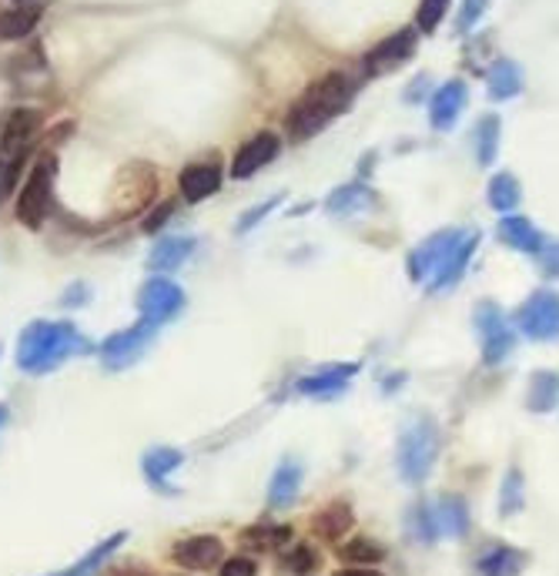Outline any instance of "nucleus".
Returning <instances> with one entry per match:
<instances>
[{
  "label": "nucleus",
  "instance_id": "obj_42",
  "mask_svg": "<svg viewBox=\"0 0 559 576\" xmlns=\"http://www.w3.org/2000/svg\"><path fill=\"white\" fill-rule=\"evenodd\" d=\"M285 566H288L295 576H311V569H315V553H311L308 546H295V550L288 553Z\"/></svg>",
  "mask_w": 559,
  "mask_h": 576
},
{
  "label": "nucleus",
  "instance_id": "obj_1",
  "mask_svg": "<svg viewBox=\"0 0 559 576\" xmlns=\"http://www.w3.org/2000/svg\"><path fill=\"white\" fill-rule=\"evenodd\" d=\"M95 346L77 325L64 318H37L18 339V369L28 376H47L61 369L70 356H88Z\"/></svg>",
  "mask_w": 559,
  "mask_h": 576
},
{
  "label": "nucleus",
  "instance_id": "obj_21",
  "mask_svg": "<svg viewBox=\"0 0 559 576\" xmlns=\"http://www.w3.org/2000/svg\"><path fill=\"white\" fill-rule=\"evenodd\" d=\"M375 205V195L365 182H349L342 188H336L329 198H326V211L332 218H352V215H362Z\"/></svg>",
  "mask_w": 559,
  "mask_h": 576
},
{
  "label": "nucleus",
  "instance_id": "obj_30",
  "mask_svg": "<svg viewBox=\"0 0 559 576\" xmlns=\"http://www.w3.org/2000/svg\"><path fill=\"white\" fill-rule=\"evenodd\" d=\"M486 198H490V205H493L496 211L509 215L513 208H519V202H523V188H519L516 175H509V172H500V175H493Z\"/></svg>",
  "mask_w": 559,
  "mask_h": 576
},
{
  "label": "nucleus",
  "instance_id": "obj_40",
  "mask_svg": "<svg viewBox=\"0 0 559 576\" xmlns=\"http://www.w3.org/2000/svg\"><path fill=\"white\" fill-rule=\"evenodd\" d=\"M500 325H506V318H503V312H500L496 302H479L475 305V328H479V336L496 333Z\"/></svg>",
  "mask_w": 559,
  "mask_h": 576
},
{
  "label": "nucleus",
  "instance_id": "obj_37",
  "mask_svg": "<svg viewBox=\"0 0 559 576\" xmlns=\"http://www.w3.org/2000/svg\"><path fill=\"white\" fill-rule=\"evenodd\" d=\"M24 157H11V154H0V205H4L11 198V192L18 188L21 182V172H24Z\"/></svg>",
  "mask_w": 559,
  "mask_h": 576
},
{
  "label": "nucleus",
  "instance_id": "obj_9",
  "mask_svg": "<svg viewBox=\"0 0 559 576\" xmlns=\"http://www.w3.org/2000/svg\"><path fill=\"white\" fill-rule=\"evenodd\" d=\"M465 235H469V231H462V228H446V231L429 235V238L419 244V249L409 256V279H413V282L436 279V272L442 269V262L465 241Z\"/></svg>",
  "mask_w": 559,
  "mask_h": 576
},
{
  "label": "nucleus",
  "instance_id": "obj_49",
  "mask_svg": "<svg viewBox=\"0 0 559 576\" xmlns=\"http://www.w3.org/2000/svg\"><path fill=\"white\" fill-rule=\"evenodd\" d=\"M114 576H141V573H134V569H121V573H114Z\"/></svg>",
  "mask_w": 559,
  "mask_h": 576
},
{
  "label": "nucleus",
  "instance_id": "obj_15",
  "mask_svg": "<svg viewBox=\"0 0 559 576\" xmlns=\"http://www.w3.org/2000/svg\"><path fill=\"white\" fill-rule=\"evenodd\" d=\"M195 249H198V241L191 235H165V238L154 241V249L147 256V269L151 272H175L191 259Z\"/></svg>",
  "mask_w": 559,
  "mask_h": 576
},
{
  "label": "nucleus",
  "instance_id": "obj_13",
  "mask_svg": "<svg viewBox=\"0 0 559 576\" xmlns=\"http://www.w3.org/2000/svg\"><path fill=\"white\" fill-rule=\"evenodd\" d=\"M469 105V88L465 80H446V85L432 95V105H429V118H432V128L436 131H452L456 121L462 118Z\"/></svg>",
  "mask_w": 559,
  "mask_h": 576
},
{
  "label": "nucleus",
  "instance_id": "obj_26",
  "mask_svg": "<svg viewBox=\"0 0 559 576\" xmlns=\"http://www.w3.org/2000/svg\"><path fill=\"white\" fill-rule=\"evenodd\" d=\"M41 21V8L37 4H18L11 11L0 14V41H21L28 37Z\"/></svg>",
  "mask_w": 559,
  "mask_h": 576
},
{
  "label": "nucleus",
  "instance_id": "obj_8",
  "mask_svg": "<svg viewBox=\"0 0 559 576\" xmlns=\"http://www.w3.org/2000/svg\"><path fill=\"white\" fill-rule=\"evenodd\" d=\"M141 318L154 322V325H165L172 322L182 308H185V292L172 282V279H162V275H154L141 285L138 298H134Z\"/></svg>",
  "mask_w": 559,
  "mask_h": 576
},
{
  "label": "nucleus",
  "instance_id": "obj_39",
  "mask_svg": "<svg viewBox=\"0 0 559 576\" xmlns=\"http://www.w3.org/2000/svg\"><path fill=\"white\" fill-rule=\"evenodd\" d=\"M486 11H490V0H462L459 18H456V34H469L479 21H483Z\"/></svg>",
  "mask_w": 559,
  "mask_h": 576
},
{
  "label": "nucleus",
  "instance_id": "obj_5",
  "mask_svg": "<svg viewBox=\"0 0 559 576\" xmlns=\"http://www.w3.org/2000/svg\"><path fill=\"white\" fill-rule=\"evenodd\" d=\"M54 172H57V161L54 157H41L24 188H21V198H18V221L28 225V228H41L44 218L51 215V188H54Z\"/></svg>",
  "mask_w": 559,
  "mask_h": 576
},
{
  "label": "nucleus",
  "instance_id": "obj_17",
  "mask_svg": "<svg viewBox=\"0 0 559 576\" xmlns=\"http://www.w3.org/2000/svg\"><path fill=\"white\" fill-rule=\"evenodd\" d=\"M355 372H359V366L355 362H346V366H326V369H318V372H311V376H305V379H298V392L302 395H336V392H342L352 379H355Z\"/></svg>",
  "mask_w": 559,
  "mask_h": 576
},
{
  "label": "nucleus",
  "instance_id": "obj_47",
  "mask_svg": "<svg viewBox=\"0 0 559 576\" xmlns=\"http://www.w3.org/2000/svg\"><path fill=\"white\" fill-rule=\"evenodd\" d=\"M336 576H382L379 569H339Z\"/></svg>",
  "mask_w": 559,
  "mask_h": 576
},
{
  "label": "nucleus",
  "instance_id": "obj_46",
  "mask_svg": "<svg viewBox=\"0 0 559 576\" xmlns=\"http://www.w3.org/2000/svg\"><path fill=\"white\" fill-rule=\"evenodd\" d=\"M91 298V289L88 285H70V292L61 295V305L64 308H74V305H85Z\"/></svg>",
  "mask_w": 559,
  "mask_h": 576
},
{
  "label": "nucleus",
  "instance_id": "obj_14",
  "mask_svg": "<svg viewBox=\"0 0 559 576\" xmlns=\"http://www.w3.org/2000/svg\"><path fill=\"white\" fill-rule=\"evenodd\" d=\"M221 556H224V543L218 536H188V540L175 543V550H172V559L195 573L215 569L221 563Z\"/></svg>",
  "mask_w": 559,
  "mask_h": 576
},
{
  "label": "nucleus",
  "instance_id": "obj_43",
  "mask_svg": "<svg viewBox=\"0 0 559 576\" xmlns=\"http://www.w3.org/2000/svg\"><path fill=\"white\" fill-rule=\"evenodd\" d=\"M172 211H175V205L172 202H162V205H154L147 215H144V221H141V228L147 231V235H154V231H162L165 228V221L172 218Z\"/></svg>",
  "mask_w": 559,
  "mask_h": 576
},
{
  "label": "nucleus",
  "instance_id": "obj_22",
  "mask_svg": "<svg viewBox=\"0 0 559 576\" xmlns=\"http://www.w3.org/2000/svg\"><path fill=\"white\" fill-rule=\"evenodd\" d=\"M486 91L493 101H509L523 91V67L509 57L493 61V67L486 70Z\"/></svg>",
  "mask_w": 559,
  "mask_h": 576
},
{
  "label": "nucleus",
  "instance_id": "obj_11",
  "mask_svg": "<svg viewBox=\"0 0 559 576\" xmlns=\"http://www.w3.org/2000/svg\"><path fill=\"white\" fill-rule=\"evenodd\" d=\"M278 148H282L278 134H272V131L255 134L252 141H245L242 148H238V154H234V161H231V178H234V182H245V178H252L255 172H262V169H265V164H272V161H275Z\"/></svg>",
  "mask_w": 559,
  "mask_h": 576
},
{
  "label": "nucleus",
  "instance_id": "obj_4",
  "mask_svg": "<svg viewBox=\"0 0 559 576\" xmlns=\"http://www.w3.org/2000/svg\"><path fill=\"white\" fill-rule=\"evenodd\" d=\"M154 195H157V172L147 161H131L114 178L111 205L118 215H131V211L147 208L154 202Z\"/></svg>",
  "mask_w": 559,
  "mask_h": 576
},
{
  "label": "nucleus",
  "instance_id": "obj_38",
  "mask_svg": "<svg viewBox=\"0 0 559 576\" xmlns=\"http://www.w3.org/2000/svg\"><path fill=\"white\" fill-rule=\"evenodd\" d=\"M446 11H449V0H419V11H416V28H419L423 34H432V31H436V28L442 24Z\"/></svg>",
  "mask_w": 559,
  "mask_h": 576
},
{
  "label": "nucleus",
  "instance_id": "obj_2",
  "mask_svg": "<svg viewBox=\"0 0 559 576\" xmlns=\"http://www.w3.org/2000/svg\"><path fill=\"white\" fill-rule=\"evenodd\" d=\"M355 91H359V85H355L352 74L329 70L322 80H315V85L295 101V108L285 115L288 138L292 141H308L311 134H318L332 118H339L352 105Z\"/></svg>",
  "mask_w": 559,
  "mask_h": 576
},
{
  "label": "nucleus",
  "instance_id": "obj_25",
  "mask_svg": "<svg viewBox=\"0 0 559 576\" xmlns=\"http://www.w3.org/2000/svg\"><path fill=\"white\" fill-rule=\"evenodd\" d=\"M523 566H526V553L513 546H496L475 563L479 576H519Z\"/></svg>",
  "mask_w": 559,
  "mask_h": 576
},
{
  "label": "nucleus",
  "instance_id": "obj_24",
  "mask_svg": "<svg viewBox=\"0 0 559 576\" xmlns=\"http://www.w3.org/2000/svg\"><path fill=\"white\" fill-rule=\"evenodd\" d=\"M475 244H479V235L475 231H469L465 235V241L459 244V249L442 262V269L436 272V279H432V289L429 292H446V289H452L462 275H465V269H469V259H472V252H475Z\"/></svg>",
  "mask_w": 559,
  "mask_h": 576
},
{
  "label": "nucleus",
  "instance_id": "obj_41",
  "mask_svg": "<svg viewBox=\"0 0 559 576\" xmlns=\"http://www.w3.org/2000/svg\"><path fill=\"white\" fill-rule=\"evenodd\" d=\"M285 202V195H272L268 202H262V205H255L252 211H245L242 218H238V235H245V231H252L262 218H268L278 205Z\"/></svg>",
  "mask_w": 559,
  "mask_h": 576
},
{
  "label": "nucleus",
  "instance_id": "obj_28",
  "mask_svg": "<svg viewBox=\"0 0 559 576\" xmlns=\"http://www.w3.org/2000/svg\"><path fill=\"white\" fill-rule=\"evenodd\" d=\"M436 520H439V530L449 533V536H465L469 533V507L462 497H442L439 507H436Z\"/></svg>",
  "mask_w": 559,
  "mask_h": 576
},
{
  "label": "nucleus",
  "instance_id": "obj_35",
  "mask_svg": "<svg viewBox=\"0 0 559 576\" xmlns=\"http://www.w3.org/2000/svg\"><path fill=\"white\" fill-rule=\"evenodd\" d=\"M242 540L255 550H275V546H285L292 540V530L288 526H252L242 533Z\"/></svg>",
  "mask_w": 559,
  "mask_h": 576
},
{
  "label": "nucleus",
  "instance_id": "obj_33",
  "mask_svg": "<svg viewBox=\"0 0 559 576\" xmlns=\"http://www.w3.org/2000/svg\"><path fill=\"white\" fill-rule=\"evenodd\" d=\"M513 349H516V336H513L509 325H500L496 333L483 336V359H486L490 366H500Z\"/></svg>",
  "mask_w": 559,
  "mask_h": 576
},
{
  "label": "nucleus",
  "instance_id": "obj_10",
  "mask_svg": "<svg viewBox=\"0 0 559 576\" xmlns=\"http://www.w3.org/2000/svg\"><path fill=\"white\" fill-rule=\"evenodd\" d=\"M416 54V31H395L388 34L382 44H375L369 54H365V74L369 77H382L388 70H395L398 64H406L409 57Z\"/></svg>",
  "mask_w": 559,
  "mask_h": 576
},
{
  "label": "nucleus",
  "instance_id": "obj_20",
  "mask_svg": "<svg viewBox=\"0 0 559 576\" xmlns=\"http://www.w3.org/2000/svg\"><path fill=\"white\" fill-rule=\"evenodd\" d=\"M178 185H182L185 202H205V198H211L221 188V172H218L215 161L211 164L208 161L188 164V169L178 175Z\"/></svg>",
  "mask_w": 559,
  "mask_h": 576
},
{
  "label": "nucleus",
  "instance_id": "obj_12",
  "mask_svg": "<svg viewBox=\"0 0 559 576\" xmlns=\"http://www.w3.org/2000/svg\"><path fill=\"white\" fill-rule=\"evenodd\" d=\"M41 124H44V115L37 108H18L8 118L4 131H0V154H11V157L28 154V148L37 138Z\"/></svg>",
  "mask_w": 559,
  "mask_h": 576
},
{
  "label": "nucleus",
  "instance_id": "obj_45",
  "mask_svg": "<svg viewBox=\"0 0 559 576\" xmlns=\"http://www.w3.org/2000/svg\"><path fill=\"white\" fill-rule=\"evenodd\" d=\"M255 563L249 559V556H234V559H224L221 563V569H218V576H255Z\"/></svg>",
  "mask_w": 559,
  "mask_h": 576
},
{
  "label": "nucleus",
  "instance_id": "obj_36",
  "mask_svg": "<svg viewBox=\"0 0 559 576\" xmlns=\"http://www.w3.org/2000/svg\"><path fill=\"white\" fill-rule=\"evenodd\" d=\"M339 556L349 559V563H379L385 556V550L375 540H369V536H355L346 546H339Z\"/></svg>",
  "mask_w": 559,
  "mask_h": 576
},
{
  "label": "nucleus",
  "instance_id": "obj_31",
  "mask_svg": "<svg viewBox=\"0 0 559 576\" xmlns=\"http://www.w3.org/2000/svg\"><path fill=\"white\" fill-rule=\"evenodd\" d=\"M526 507V482H523V472L513 466L506 476H503V489H500V517H516L523 513Z\"/></svg>",
  "mask_w": 559,
  "mask_h": 576
},
{
  "label": "nucleus",
  "instance_id": "obj_44",
  "mask_svg": "<svg viewBox=\"0 0 559 576\" xmlns=\"http://www.w3.org/2000/svg\"><path fill=\"white\" fill-rule=\"evenodd\" d=\"M536 259H539V272L546 279H559V241H546Z\"/></svg>",
  "mask_w": 559,
  "mask_h": 576
},
{
  "label": "nucleus",
  "instance_id": "obj_16",
  "mask_svg": "<svg viewBox=\"0 0 559 576\" xmlns=\"http://www.w3.org/2000/svg\"><path fill=\"white\" fill-rule=\"evenodd\" d=\"M185 466V453L182 449H172V446H154L141 456V472L144 479L157 489V492H175V486L168 482V476L175 469Z\"/></svg>",
  "mask_w": 559,
  "mask_h": 576
},
{
  "label": "nucleus",
  "instance_id": "obj_6",
  "mask_svg": "<svg viewBox=\"0 0 559 576\" xmlns=\"http://www.w3.org/2000/svg\"><path fill=\"white\" fill-rule=\"evenodd\" d=\"M154 339H157V325L147 322V318H141L138 325L121 328V333L108 336L101 343V362H105V369L108 372H121V369L134 366L151 349Z\"/></svg>",
  "mask_w": 559,
  "mask_h": 576
},
{
  "label": "nucleus",
  "instance_id": "obj_48",
  "mask_svg": "<svg viewBox=\"0 0 559 576\" xmlns=\"http://www.w3.org/2000/svg\"><path fill=\"white\" fill-rule=\"evenodd\" d=\"M8 420H11V409H8V402H0V430L8 426Z\"/></svg>",
  "mask_w": 559,
  "mask_h": 576
},
{
  "label": "nucleus",
  "instance_id": "obj_7",
  "mask_svg": "<svg viewBox=\"0 0 559 576\" xmlns=\"http://www.w3.org/2000/svg\"><path fill=\"white\" fill-rule=\"evenodd\" d=\"M516 325L519 333L533 343H552L559 339V295L549 289L533 292L519 312H516Z\"/></svg>",
  "mask_w": 559,
  "mask_h": 576
},
{
  "label": "nucleus",
  "instance_id": "obj_32",
  "mask_svg": "<svg viewBox=\"0 0 559 576\" xmlns=\"http://www.w3.org/2000/svg\"><path fill=\"white\" fill-rule=\"evenodd\" d=\"M346 530H352V510L346 503H332L315 517V533L318 536L339 540V536H346Z\"/></svg>",
  "mask_w": 559,
  "mask_h": 576
},
{
  "label": "nucleus",
  "instance_id": "obj_34",
  "mask_svg": "<svg viewBox=\"0 0 559 576\" xmlns=\"http://www.w3.org/2000/svg\"><path fill=\"white\" fill-rule=\"evenodd\" d=\"M409 526H413V536L419 543H436L439 540V520H436V510L429 503H416L413 513H409Z\"/></svg>",
  "mask_w": 559,
  "mask_h": 576
},
{
  "label": "nucleus",
  "instance_id": "obj_19",
  "mask_svg": "<svg viewBox=\"0 0 559 576\" xmlns=\"http://www.w3.org/2000/svg\"><path fill=\"white\" fill-rule=\"evenodd\" d=\"M302 463L298 459H282L272 482H268V507L272 510H288L295 500H298V492H302Z\"/></svg>",
  "mask_w": 559,
  "mask_h": 576
},
{
  "label": "nucleus",
  "instance_id": "obj_29",
  "mask_svg": "<svg viewBox=\"0 0 559 576\" xmlns=\"http://www.w3.org/2000/svg\"><path fill=\"white\" fill-rule=\"evenodd\" d=\"M128 540V533H114V536H108V540H101L91 553H85L81 559H77L74 566H67V569H61V573H51V576H88V573H95L98 566H105V559L121 546Z\"/></svg>",
  "mask_w": 559,
  "mask_h": 576
},
{
  "label": "nucleus",
  "instance_id": "obj_27",
  "mask_svg": "<svg viewBox=\"0 0 559 576\" xmlns=\"http://www.w3.org/2000/svg\"><path fill=\"white\" fill-rule=\"evenodd\" d=\"M500 134H503V121L500 115H483L475 124V161L490 169L500 154Z\"/></svg>",
  "mask_w": 559,
  "mask_h": 576
},
{
  "label": "nucleus",
  "instance_id": "obj_3",
  "mask_svg": "<svg viewBox=\"0 0 559 576\" xmlns=\"http://www.w3.org/2000/svg\"><path fill=\"white\" fill-rule=\"evenodd\" d=\"M439 459V430L432 420H416L398 439V476L419 486Z\"/></svg>",
  "mask_w": 559,
  "mask_h": 576
},
{
  "label": "nucleus",
  "instance_id": "obj_23",
  "mask_svg": "<svg viewBox=\"0 0 559 576\" xmlns=\"http://www.w3.org/2000/svg\"><path fill=\"white\" fill-rule=\"evenodd\" d=\"M559 405V372L539 369L529 376V389H526V409L529 413H552Z\"/></svg>",
  "mask_w": 559,
  "mask_h": 576
},
{
  "label": "nucleus",
  "instance_id": "obj_18",
  "mask_svg": "<svg viewBox=\"0 0 559 576\" xmlns=\"http://www.w3.org/2000/svg\"><path fill=\"white\" fill-rule=\"evenodd\" d=\"M496 231H500L503 244H509L516 252H526V256H539L546 244V235L529 218H519V215H506Z\"/></svg>",
  "mask_w": 559,
  "mask_h": 576
}]
</instances>
